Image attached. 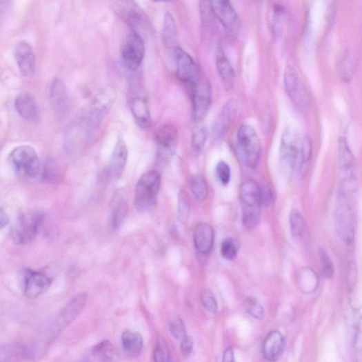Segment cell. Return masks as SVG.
Listing matches in <instances>:
<instances>
[{"instance_id":"6da1fadb","label":"cell","mask_w":362,"mask_h":362,"mask_svg":"<svg viewBox=\"0 0 362 362\" xmlns=\"http://www.w3.org/2000/svg\"><path fill=\"white\" fill-rule=\"evenodd\" d=\"M88 298V294L86 292L78 294L64 306L42 331L40 337L34 345L35 350L32 352V354L42 353L58 339L62 331L71 324L85 309Z\"/></svg>"},{"instance_id":"7a4b0ae2","label":"cell","mask_w":362,"mask_h":362,"mask_svg":"<svg viewBox=\"0 0 362 362\" xmlns=\"http://www.w3.org/2000/svg\"><path fill=\"white\" fill-rule=\"evenodd\" d=\"M116 99L117 92L114 88H103L74 120L88 141L93 138L101 122L114 104Z\"/></svg>"},{"instance_id":"3957f363","label":"cell","mask_w":362,"mask_h":362,"mask_svg":"<svg viewBox=\"0 0 362 362\" xmlns=\"http://www.w3.org/2000/svg\"><path fill=\"white\" fill-rule=\"evenodd\" d=\"M281 153L283 160L292 169L308 161L312 155V143L308 137H301L297 132L287 129L282 138Z\"/></svg>"},{"instance_id":"277c9868","label":"cell","mask_w":362,"mask_h":362,"mask_svg":"<svg viewBox=\"0 0 362 362\" xmlns=\"http://www.w3.org/2000/svg\"><path fill=\"white\" fill-rule=\"evenodd\" d=\"M240 201L242 206V221L244 228L253 230L261 219V187L254 180L243 183L240 188Z\"/></svg>"},{"instance_id":"5b68a950","label":"cell","mask_w":362,"mask_h":362,"mask_svg":"<svg viewBox=\"0 0 362 362\" xmlns=\"http://www.w3.org/2000/svg\"><path fill=\"white\" fill-rule=\"evenodd\" d=\"M356 194L339 192L338 197L336 225L339 235L347 244H352L355 236Z\"/></svg>"},{"instance_id":"8992f818","label":"cell","mask_w":362,"mask_h":362,"mask_svg":"<svg viewBox=\"0 0 362 362\" xmlns=\"http://www.w3.org/2000/svg\"><path fill=\"white\" fill-rule=\"evenodd\" d=\"M8 163L13 172L25 179H34L40 172V161L37 151L30 145L14 148L8 156Z\"/></svg>"},{"instance_id":"52a82bcc","label":"cell","mask_w":362,"mask_h":362,"mask_svg":"<svg viewBox=\"0 0 362 362\" xmlns=\"http://www.w3.org/2000/svg\"><path fill=\"white\" fill-rule=\"evenodd\" d=\"M161 185V176L157 171H150L139 179L134 191V205L138 211L151 210L157 203Z\"/></svg>"},{"instance_id":"ba28073f","label":"cell","mask_w":362,"mask_h":362,"mask_svg":"<svg viewBox=\"0 0 362 362\" xmlns=\"http://www.w3.org/2000/svg\"><path fill=\"white\" fill-rule=\"evenodd\" d=\"M44 215L39 211L23 212L16 220L10 232L12 241L19 245L33 241L42 225Z\"/></svg>"},{"instance_id":"9c48e42d","label":"cell","mask_w":362,"mask_h":362,"mask_svg":"<svg viewBox=\"0 0 362 362\" xmlns=\"http://www.w3.org/2000/svg\"><path fill=\"white\" fill-rule=\"evenodd\" d=\"M237 139L245 164L249 168L255 169L261 154V144L257 132L253 127L243 124L238 130Z\"/></svg>"},{"instance_id":"30bf717a","label":"cell","mask_w":362,"mask_h":362,"mask_svg":"<svg viewBox=\"0 0 362 362\" xmlns=\"http://www.w3.org/2000/svg\"><path fill=\"white\" fill-rule=\"evenodd\" d=\"M177 72L179 79L190 90L205 77L190 55L180 48L174 49Z\"/></svg>"},{"instance_id":"8fae6325","label":"cell","mask_w":362,"mask_h":362,"mask_svg":"<svg viewBox=\"0 0 362 362\" xmlns=\"http://www.w3.org/2000/svg\"><path fill=\"white\" fill-rule=\"evenodd\" d=\"M124 66L131 71L141 67L145 55L143 37L131 32L123 40L121 48Z\"/></svg>"},{"instance_id":"7c38bea8","label":"cell","mask_w":362,"mask_h":362,"mask_svg":"<svg viewBox=\"0 0 362 362\" xmlns=\"http://www.w3.org/2000/svg\"><path fill=\"white\" fill-rule=\"evenodd\" d=\"M21 285L26 297L34 299L45 294L50 288L52 281L41 272L23 269L20 274Z\"/></svg>"},{"instance_id":"4fadbf2b","label":"cell","mask_w":362,"mask_h":362,"mask_svg":"<svg viewBox=\"0 0 362 362\" xmlns=\"http://www.w3.org/2000/svg\"><path fill=\"white\" fill-rule=\"evenodd\" d=\"M192 101V117L194 121L199 122L208 114L212 101V88L205 77L197 86L188 91Z\"/></svg>"},{"instance_id":"5bb4252c","label":"cell","mask_w":362,"mask_h":362,"mask_svg":"<svg viewBox=\"0 0 362 362\" xmlns=\"http://www.w3.org/2000/svg\"><path fill=\"white\" fill-rule=\"evenodd\" d=\"M118 15L130 26L131 32L141 37L149 29V21L143 9L134 2H121L116 9Z\"/></svg>"},{"instance_id":"9a60e30c","label":"cell","mask_w":362,"mask_h":362,"mask_svg":"<svg viewBox=\"0 0 362 362\" xmlns=\"http://www.w3.org/2000/svg\"><path fill=\"white\" fill-rule=\"evenodd\" d=\"M128 103L131 113L137 124L147 129L151 125V114L146 96L143 89L137 86H130Z\"/></svg>"},{"instance_id":"2e32d148","label":"cell","mask_w":362,"mask_h":362,"mask_svg":"<svg viewBox=\"0 0 362 362\" xmlns=\"http://www.w3.org/2000/svg\"><path fill=\"white\" fill-rule=\"evenodd\" d=\"M128 194L124 188L115 191L109 204L108 221L111 230L121 229L129 212Z\"/></svg>"},{"instance_id":"e0dca14e","label":"cell","mask_w":362,"mask_h":362,"mask_svg":"<svg viewBox=\"0 0 362 362\" xmlns=\"http://www.w3.org/2000/svg\"><path fill=\"white\" fill-rule=\"evenodd\" d=\"M284 83L286 92L292 102L301 110H306L309 106L308 96L297 72L290 66L285 68Z\"/></svg>"},{"instance_id":"ac0fdd59","label":"cell","mask_w":362,"mask_h":362,"mask_svg":"<svg viewBox=\"0 0 362 362\" xmlns=\"http://www.w3.org/2000/svg\"><path fill=\"white\" fill-rule=\"evenodd\" d=\"M210 9L219 21L230 34L238 32L240 21L232 3L227 0H216L210 2Z\"/></svg>"},{"instance_id":"d6986e66","label":"cell","mask_w":362,"mask_h":362,"mask_svg":"<svg viewBox=\"0 0 362 362\" xmlns=\"http://www.w3.org/2000/svg\"><path fill=\"white\" fill-rule=\"evenodd\" d=\"M128 158V149L124 139L118 138L112 154L105 170V174L108 179L114 181L122 175Z\"/></svg>"},{"instance_id":"ffe728a7","label":"cell","mask_w":362,"mask_h":362,"mask_svg":"<svg viewBox=\"0 0 362 362\" xmlns=\"http://www.w3.org/2000/svg\"><path fill=\"white\" fill-rule=\"evenodd\" d=\"M339 182L356 180L355 159L345 137L338 146Z\"/></svg>"},{"instance_id":"44dd1931","label":"cell","mask_w":362,"mask_h":362,"mask_svg":"<svg viewBox=\"0 0 362 362\" xmlns=\"http://www.w3.org/2000/svg\"><path fill=\"white\" fill-rule=\"evenodd\" d=\"M15 59L19 70L23 77H31L35 74L36 57L30 43L24 41L19 42L15 48Z\"/></svg>"},{"instance_id":"7402d4cb","label":"cell","mask_w":362,"mask_h":362,"mask_svg":"<svg viewBox=\"0 0 362 362\" xmlns=\"http://www.w3.org/2000/svg\"><path fill=\"white\" fill-rule=\"evenodd\" d=\"M286 347L283 334L278 330L270 332L263 343L262 353L269 362H277L283 356Z\"/></svg>"},{"instance_id":"603a6c76","label":"cell","mask_w":362,"mask_h":362,"mask_svg":"<svg viewBox=\"0 0 362 362\" xmlns=\"http://www.w3.org/2000/svg\"><path fill=\"white\" fill-rule=\"evenodd\" d=\"M178 130L173 125L161 127L155 134V141L161 157L171 155L177 145Z\"/></svg>"},{"instance_id":"cb8c5ba5","label":"cell","mask_w":362,"mask_h":362,"mask_svg":"<svg viewBox=\"0 0 362 362\" xmlns=\"http://www.w3.org/2000/svg\"><path fill=\"white\" fill-rule=\"evenodd\" d=\"M18 114L28 122H34L39 119V111L34 97L29 93H21L14 101Z\"/></svg>"},{"instance_id":"d4e9b609","label":"cell","mask_w":362,"mask_h":362,"mask_svg":"<svg viewBox=\"0 0 362 362\" xmlns=\"http://www.w3.org/2000/svg\"><path fill=\"white\" fill-rule=\"evenodd\" d=\"M214 240L213 228L208 223H201L194 230V245L200 254H208L213 246Z\"/></svg>"},{"instance_id":"484cf974","label":"cell","mask_w":362,"mask_h":362,"mask_svg":"<svg viewBox=\"0 0 362 362\" xmlns=\"http://www.w3.org/2000/svg\"><path fill=\"white\" fill-rule=\"evenodd\" d=\"M121 343L124 353L130 358H137L141 356L145 345L141 333L130 330L123 332Z\"/></svg>"},{"instance_id":"4316f807","label":"cell","mask_w":362,"mask_h":362,"mask_svg":"<svg viewBox=\"0 0 362 362\" xmlns=\"http://www.w3.org/2000/svg\"><path fill=\"white\" fill-rule=\"evenodd\" d=\"M216 66L223 86L225 90H230L234 86V72L230 61L222 52L217 54Z\"/></svg>"},{"instance_id":"83f0119b","label":"cell","mask_w":362,"mask_h":362,"mask_svg":"<svg viewBox=\"0 0 362 362\" xmlns=\"http://www.w3.org/2000/svg\"><path fill=\"white\" fill-rule=\"evenodd\" d=\"M236 114V107L229 103L223 108L213 125V133L215 137H220L225 135L234 120Z\"/></svg>"},{"instance_id":"f1b7e54d","label":"cell","mask_w":362,"mask_h":362,"mask_svg":"<svg viewBox=\"0 0 362 362\" xmlns=\"http://www.w3.org/2000/svg\"><path fill=\"white\" fill-rule=\"evenodd\" d=\"M67 88L64 81L60 78L52 81L49 89V100L55 109H62L67 103Z\"/></svg>"},{"instance_id":"f546056e","label":"cell","mask_w":362,"mask_h":362,"mask_svg":"<svg viewBox=\"0 0 362 362\" xmlns=\"http://www.w3.org/2000/svg\"><path fill=\"white\" fill-rule=\"evenodd\" d=\"M114 348L108 341L94 345L80 362H109L112 360Z\"/></svg>"},{"instance_id":"4dcf8cb0","label":"cell","mask_w":362,"mask_h":362,"mask_svg":"<svg viewBox=\"0 0 362 362\" xmlns=\"http://www.w3.org/2000/svg\"><path fill=\"white\" fill-rule=\"evenodd\" d=\"M297 283L299 289L305 294H310L316 290L319 284V276L310 268H302L298 274Z\"/></svg>"},{"instance_id":"1f68e13d","label":"cell","mask_w":362,"mask_h":362,"mask_svg":"<svg viewBox=\"0 0 362 362\" xmlns=\"http://www.w3.org/2000/svg\"><path fill=\"white\" fill-rule=\"evenodd\" d=\"M177 29L174 19L171 14H166L164 17L162 37L166 46H173L176 41Z\"/></svg>"},{"instance_id":"d6a6232c","label":"cell","mask_w":362,"mask_h":362,"mask_svg":"<svg viewBox=\"0 0 362 362\" xmlns=\"http://www.w3.org/2000/svg\"><path fill=\"white\" fill-rule=\"evenodd\" d=\"M28 351L19 345H7L2 347L1 362H20L26 356Z\"/></svg>"},{"instance_id":"836d02e7","label":"cell","mask_w":362,"mask_h":362,"mask_svg":"<svg viewBox=\"0 0 362 362\" xmlns=\"http://www.w3.org/2000/svg\"><path fill=\"white\" fill-rule=\"evenodd\" d=\"M190 187L194 198L200 201H205L208 196V184L202 175L194 176L190 183Z\"/></svg>"},{"instance_id":"e575fe53","label":"cell","mask_w":362,"mask_h":362,"mask_svg":"<svg viewBox=\"0 0 362 362\" xmlns=\"http://www.w3.org/2000/svg\"><path fill=\"white\" fill-rule=\"evenodd\" d=\"M245 312L257 320H262L265 317V310L263 305L254 297H247L243 301Z\"/></svg>"},{"instance_id":"d590c367","label":"cell","mask_w":362,"mask_h":362,"mask_svg":"<svg viewBox=\"0 0 362 362\" xmlns=\"http://www.w3.org/2000/svg\"><path fill=\"white\" fill-rule=\"evenodd\" d=\"M290 224L292 236L296 239H301L305 230V221L301 212L296 210L291 211Z\"/></svg>"},{"instance_id":"8d00e7d4","label":"cell","mask_w":362,"mask_h":362,"mask_svg":"<svg viewBox=\"0 0 362 362\" xmlns=\"http://www.w3.org/2000/svg\"><path fill=\"white\" fill-rule=\"evenodd\" d=\"M169 329L172 336L180 343L188 336L185 325L179 316H173L170 319Z\"/></svg>"},{"instance_id":"74e56055","label":"cell","mask_w":362,"mask_h":362,"mask_svg":"<svg viewBox=\"0 0 362 362\" xmlns=\"http://www.w3.org/2000/svg\"><path fill=\"white\" fill-rule=\"evenodd\" d=\"M154 362H173L168 345L163 339H159L154 350Z\"/></svg>"},{"instance_id":"f35d334b","label":"cell","mask_w":362,"mask_h":362,"mask_svg":"<svg viewBox=\"0 0 362 362\" xmlns=\"http://www.w3.org/2000/svg\"><path fill=\"white\" fill-rule=\"evenodd\" d=\"M318 260L321 273L327 279H330L334 274V266L329 255L323 248L319 250Z\"/></svg>"},{"instance_id":"ab89813d","label":"cell","mask_w":362,"mask_h":362,"mask_svg":"<svg viewBox=\"0 0 362 362\" xmlns=\"http://www.w3.org/2000/svg\"><path fill=\"white\" fill-rule=\"evenodd\" d=\"M239 248L238 241L233 238L226 239L221 243V254L223 258L232 261L237 257Z\"/></svg>"},{"instance_id":"60d3db41","label":"cell","mask_w":362,"mask_h":362,"mask_svg":"<svg viewBox=\"0 0 362 362\" xmlns=\"http://www.w3.org/2000/svg\"><path fill=\"white\" fill-rule=\"evenodd\" d=\"M59 167L52 158H47L43 166L42 177L46 181L52 182L59 177Z\"/></svg>"},{"instance_id":"b9f144b4","label":"cell","mask_w":362,"mask_h":362,"mask_svg":"<svg viewBox=\"0 0 362 362\" xmlns=\"http://www.w3.org/2000/svg\"><path fill=\"white\" fill-rule=\"evenodd\" d=\"M208 138V132L205 128H201L192 134L191 149L194 154H199L204 150Z\"/></svg>"},{"instance_id":"7bdbcfd3","label":"cell","mask_w":362,"mask_h":362,"mask_svg":"<svg viewBox=\"0 0 362 362\" xmlns=\"http://www.w3.org/2000/svg\"><path fill=\"white\" fill-rule=\"evenodd\" d=\"M352 70L353 65L351 55L349 52H345L342 55L339 62V70L344 81L350 80L353 73Z\"/></svg>"},{"instance_id":"ee69618b","label":"cell","mask_w":362,"mask_h":362,"mask_svg":"<svg viewBox=\"0 0 362 362\" xmlns=\"http://www.w3.org/2000/svg\"><path fill=\"white\" fill-rule=\"evenodd\" d=\"M201 302L205 309L211 314H217L219 310V305L217 299L214 294L209 291L205 290L201 294Z\"/></svg>"},{"instance_id":"f6af8a7d","label":"cell","mask_w":362,"mask_h":362,"mask_svg":"<svg viewBox=\"0 0 362 362\" xmlns=\"http://www.w3.org/2000/svg\"><path fill=\"white\" fill-rule=\"evenodd\" d=\"M178 214L180 219L185 221L190 214V200L185 192L181 191L179 194Z\"/></svg>"},{"instance_id":"bcb514c9","label":"cell","mask_w":362,"mask_h":362,"mask_svg":"<svg viewBox=\"0 0 362 362\" xmlns=\"http://www.w3.org/2000/svg\"><path fill=\"white\" fill-rule=\"evenodd\" d=\"M217 177L221 183L227 185L230 183L231 180V169L230 166L225 161H220L216 169Z\"/></svg>"},{"instance_id":"7dc6e473","label":"cell","mask_w":362,"mask_h":362,"mask_svg":"<svg viewBox=\"0 0 362 362\" xmlns=\"http://www.w3.org/2000/svg\"><path fill=\"white\" fill-rule=\"evenodd\" d=\"M261 204L264 206H269L273 201V194L272 190L268 186L261 188Z\"/></svg>"},{"instance_id":"c3c4849f","label":"cell","mask_w":362,"mask_h":362,"mask_svg":"<svg viewBox=\"0 0 362 362\" xmlns=\"http://www.w3.org/2000/svg\"><path fill=\"white\" fill-rule=\"evenodd\" d=\"M194 341L191 336H188L181 342V350L183 356H189L192 352Z\"/></svg>"},{"instance_id":"681fc988","label":"cell","mask_w":362,"mask_h":362,"mask_svg":"<svg viewBox=\"0 0 362 362\" xmlns=\"http://www.w3.org/2000/svg\"><path fill=\"white\" fill-rule=\"evenodd\" d=\"M221 362H236L234 352L231 347H228L223 353Z\"/></svg>"},{"instance_id":"f907efd6","label":"cell","mask_w":362,"mask_h":362,"mask_svg":"<svg viewBox=\"0 0 362 362\" xmlns=\"http://www.w3.org/2000/svg\"><path fill=\"white\" fill-rule=\"evenodd\" d=\"M10 219L8 215L5 213L3 210H1V214H0V225H1V228L7 227L9 224Z\"/></svg>"},{"instance_id":"816d5d0a","label":"cell","mask_w":362,"mask_h":362,"mask_svg":"<svg viewBox=\"0 0 362 362\" xmlns=\"http://www.w3.org/2000/svg\"><path fill=\"white\" fill-rule=\"evenodd\" d=\"M109 362H115V361H114L113 360H110Z\"/></svg>"}]
</instances>
